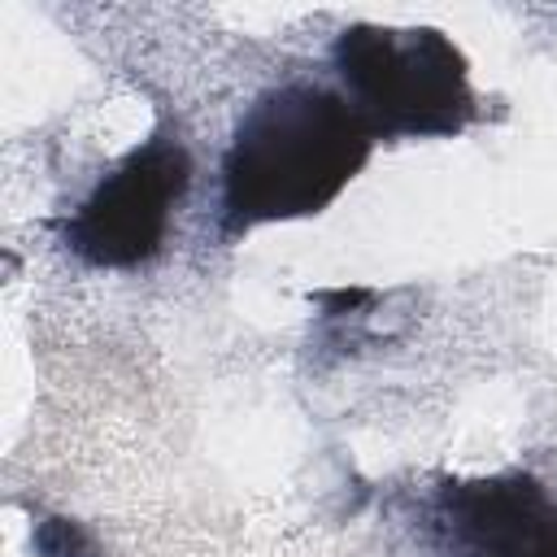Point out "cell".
Listing matches in <instances>:
<instances>
[{"label": "cell", "mask_w": 557, "mask_h": 557, "mask_svg": "<svg viewBox=\"0 0 557 557\" xmlns=\"http://www.w3.org/2000/svg\"><path fill=\"white\" fill-rule=\"evenodd\" d=\"M374 135L344 91L283 83L261 91L235 122L222 157V235H248L270 222L318 218L366 170Z\"/></svg>", "instance_id": "1"}, {"label": "cell", "mask_w": 557, "mask_h": 557, "mask_svg": "<svg viewBox=\"0 0 557 557\" xmlns=\"http://www.w3.org/2000/svg\"><path fill=\"white\" fill-rule=\"evenodd\" d=\"M331 65L374 139H453L479 117L466 57L435 26H344Z\"/></svg>", "instance_id": "2"}, {"label": "cell", "mask_w": 557, "mask_h": 557, "mask_svg": "<svg viewBox=\"0 0 557 557\" xmlns=\"http://www.w3.org/2000/svg\"><path fill=\"white\" fill-rule=\"evenodd\" d=\"M440 531L453 557H557V509L518 474L448 487Z\"/></svg>", "instance_id": "4"}, {"label": "cell", "mask_w": 557, "mask_h": 557, "mask_svg": "<svg viewBox=\"0 0 557 557\" xmlns=\"http://www.w3.org/2000/svg\"><path fill=\"white\" fill-rule=\"evenodd\" d=\"M187 183L191 161L174 135L139 144L91 187V196L65 222L70 252L100 270H131L157 257Z\"/></svg>", "instance_id": "3"}]
</instances>
